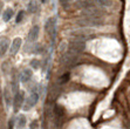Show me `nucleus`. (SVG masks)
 <instances>
[{
    "label": "nucleus",
    "instance_id": "nucleus-22",
    "mask_svg": "<svg viewBox=\"0 0 130 129\" xmlns=\"http://www.w3.org/2000/svg\"><path fill=\"white\" fill-rule=\"evenodd\" d=\"M3 7H4V4H3V1H0V14L3 12Z\"/></svg>",
    "mask_w": 130,
    "mask_h": 129
},
{
    "label": "nucleus",
    "instance_id": "nucleus-6",
    "mask_svg": "<svg viewBox=\"0 0 130 129\" xmlns=\"http://www.w3.org/2000/svg\"><path fill=\"white\" fill-rule=\"evenodd\" d=\"M9 47V40L6 36H0V56L6 54L7 49Z\"/></svg>",
    "mask_w": 130,
    "mask_h": 129
},
{
    "label": "nucleus",
    "instance_id": "nucleus-12",
    "mask_svg": "<svg viewBox=\"0 0 130 129\" xmlns=\"http://www.w3.org/2000/svg\"><path fill=\"white\" fill-rule=\"evenodd\" d=\"M13 17V9L12 8H6L4 11V14H3V20L5 22L11 20V18Z\"/></svg>",
    "mask_w": 130,
    "mask_h": 129
},
{
    "label": "nucleus",
    "instance_id": "nucleus-15",
    "mask_svg": "<svg viewBox=\"0 0 130 129\" xmlns=\"http://www.w3.org/2000/svg\"><path fill=\"white\" fill-rule=\"evenodd\" d=\"M54 111H55V114L58 115V116H63V114H64V110H63V108H62L61 106H55Z\"/></svg>",
    "mask_w": 130,
    "mask_h": 129
},
{
    "label": "nucleus",
    "instance_id": "nucleus-9",
    "mask_svg": "<svg viewBox=\"0 0 130 129\" xmlns=\"http://www.w3.org/2000/svg\"><path fill=\"white\" fill-rule=\"evenodd\" d=\"M39 33H40V27L39 26H33V27L30 28L29 33H28V40L30 42H34L38 40L39 38Z\"/></svg>",
    "mask_w": 130,
    "mask_h": 129
},
{
    "label": "nucleus",
    "instance_id": "nucleus-4",
    "mask_svg": "<svg viewBox=\"0 0 130 129\" xmlns=\"http://www.w3.org/2000/svg\"><path fill=\"white\" fill-rule=\"evenodd\" d=\"M85 47H86L85 42L81 41V40H76V39H74L73 41H70L69 45H68V49L72 51V52H74V53H76V54H80L81 52H83Z\"/></svg>",
    "mask_w": 130,
    "mask_h": 129
},
{
    "label": "nucleus",
    "instance_id": "nucleus-16",
    "mask_svg": "<svg viewBox=\"0 0 130 129\" xmlns=\"http://www.w3.org/2000/svg\"><path fill=\"white\" fill-rule=\"evenodd\" d=\"M24 15H25V12H24V11H20V12L18 13V15H17L15 22H17V24H20V22L22 21V19H24Z\"/></svg>",
    "mask_w": 130,
    "mask_h": 129
},
{
    "label": "nucleus",
    "instance_id": "nucleus-17",
    "mask_svg": "<svg viewBox=\"0 0 130 129\" xmlns=\"http://www.w3.org/2000/svg\"><path fill=\"white\" fill-rule=\"evenodd\" d=\"M69 80V73H67V74H64V75H62L61 76V79H60V84H62V83H66L67 81Z\"/></svg>",
    "mask_w": 130,
    "mask_h": 129
},
{
    "label": "nucleus",
    "instance_id": "nucleus-10",
    "mask_svg": "<svg viewBox=\"0 0 130 129\" xmlns=\"http://www.w3.org/2000/svg\"><path fill=\"white\" fill-rule=\"evenodd\" d=\"M32 76H33L32 70H30L29 68H26V69H24L21 72V74H20V81H21L22 83H26V82H28L30 79H32Z\"/></svg>",
    "mask_w": 130,
    "mask_h": 129
},
{
    "label": "nucleus",
    "instance_id": "nucleus-23",
    "mask_svg": "<svg viewBox=\"0 0 130 129\" xmlns=\"http://www.w3.org/2000/svg\"><path fill=\"white\" fill-rule=\"evenodd\" d=\"M41 3H45V0H41Z\"/></svg>",
    "mask_w": 130,
    "mask_h": 129
},
{
    "label": "nucleus",
    "instance_id": "nucleus-1",
    "mask_svg": "<svg viewBox=\"0 0 130 129\" xmlns=\"http://www.w3.org/2000/svg\"><path fill=\"white\" fill-rule=\"evenodd\" d=\"M77 24L85 27H90V26H101L103 25L102 17H91V15H83V18L77 20Z\"/></svg>",
    "mask_w": 130,
    "mask_h": 129
},
{
    "label": "nucleus",
    "instance_id": "nucleus-2",
    "mask_svg": "<svg viewBox=\"0 0 130 129\" xmlns=\"http://www.w3.org/2000/svg\"><path fill=\"white\" fill-rule=\"evenodd\" d=\"M76 61H77V54L72 51H69V49H67V52L63 54L62 59H61V63H63L66 67L73 66Z\"/></svg>",
    "mask_w": 130,
    "mask_h": 129
},
{
    "label": "nucleus",
    "instance_id": "nucleus-18",
    "mask_svg": "<svg viewBox=\"0 0 130 129\" xmlns=\"http://www.w3.org/2000/svg\"><path fill=\"white\" fill-rule=\"evenodd\" d=\"M5 99H6V103H7V106H9L11 105V95H9V92L8 90H5Z\"/></svg>",
    "mask_w": 130,
    "mask_h": 129
},
{
    "label": "nucleus",
    "instance_id": "nucleus-3",
    "mask_svg": "<svg viewBox=\"0 0 130 129\" xmlns=\"http://www.w3.org/2000/svg\"><path fill=\"white\" fill-rule=\"evenodd\" d=\"M72 36L76 40H81V41H86V40L93 38V31L90 30H80V31H74L72 32Z\"/></svg>",
    "mask_w": 130,
    "mask_h": 129
},
{
    "label": "nucleus",
    "instance_id": "nucleus-13",
    "mask_svg": "<svg viewBox=\"0 0 130 129\" xmlns=\"http://www.w3.org/2000/svg\"><path fill=\"white\" fill-rule=\"evenodd\" d=\"M27 9L29 13H35L36 9H38V5H36V3L34 1V0H32V1H29V4H28L27 6Z\"/></svg>",
    "mask_w": 130,
    "mask_h": 129
},
{
    "label": "nucleus",
    "instance_id": "nucleus-5",
    "mask_svg": "<svg viewBox=\"0 0 130 129\" xmlns=\"http://www.w3.org/2000/svg\"><path fill=\"white\" fill-rule=\"evenodd\" d=\"M38 100H39V95H38V93H32L27 97V100H26V102H25L24 107H22L24 110H29L30 108H33L34 106L38 103Z\"/></svg>",
    "mask_w": 130,
    "mask_h": 129
},
{
    "label": "nucleus",
    "instance_id": "nucleus-8",
    "mask_svg": "<svg viewBox=\"0 0 130 129\" xmlns=\"http://www.w3.org/2000/svg\"><path fill=\"white\" fill-rule=\"evenodd\" d=\"M24 92H19V93H17L15 94V96L13 97V105H14V108H15V110L17 109H19L20 107L22 106V102H24Z\"/></svg>",
    "mask_w": 130,
    "mask_h": 129
},
{
    "label": "nucleus",
    "instance_id": "nucleus-14",
    "mask_svg": "<svg viewBox=\"0 0 130 129\" xmlns=\"http://www.w3.org/2000/svg\"><path fill=\"white\" fill-rule=\"evenodd\" d=\"M26 123H27V119H26V116L25 115H20L18 119V126L20 127V128H22V127L26 126Z\"/></svg>",
    "mask_w": 130,
    "mask_h": 129
},
{
    "label": "nucleus",
    "instance_id": "nucleus-11",
    "mask_svg": "<svg viewBox=\"0 0 130 129\" xmlns=\"http://www.w3.org/2000/svg\"><path fill=\"white\" fill-rule=\"evenodd\" d=\"M46 31L54 36V34H55V19L54 18H49L47 20V22H46Z\"/></svg>",
    "mask_w": 130,
    "mask_h": 129
},
{
    "label": "nucleus",
    "instance_id": "nucleus-20",
    "mask_svg": "<svg viewBox=\"0 0 130 129\" xmlns=\"http://www.w3.org/2000/svg\"><path fill=\"white\" fill-rule=\"evenodd\" d=\"M36 128H38V121L36 120L32 121L30 124H29V129H36Z\"/></svg>",
    "mask_w": 130,
    "mask_h": 129
},
{
    "label": "nucleus",
    "instance_id": "nucleus-19",
    "mask_svg": "<svg viewBox=\"0 0 130 129\" xmlns=\"http://www.w3.org/2000/svg\"><path fill=\"white\" fill-rule=\"evenodd\" d=\"M30 66L33 67L34 69H38L39 68V61L38 60H32L30 61Z\"/></svg>",
    "mask_w": 130,
    "mask_h": 129
},
{
    "label": "nucleus",
    "instance_id": "nucleus-7",
    "mask_svg": "<svg viewBox=\"0 0 130 129\" xmlns=\"http://www.w3.org/2000/svg\"><path fill=\"white\" fill-rule=\"evenodd\" d=\"M21 44H22L21 38H15V39L13 40L12 45H11V49H9L11 54H12V55L17 54V53L19 52V49H20V47H21Z\"/></svg>",
    "mask_w": 130,
    "mask_h": 129
},
{
    "label": "nucleus",
    "instance_id": "nucleus-21",
    "mask_svg": "<svg viewBox=\"0 0 130 129\" xmlns=\"http://www.w3.org/2000/svg\"><path fill=\"white\" fill-rule=\"evenodd\" d=\"M59 1H60V4L61 5H63V6L64 5H67L68 3H70V0H59Z\"/></svg>",
    "mask_w": 130,
    "mask_h": 129
}]
</instances>
